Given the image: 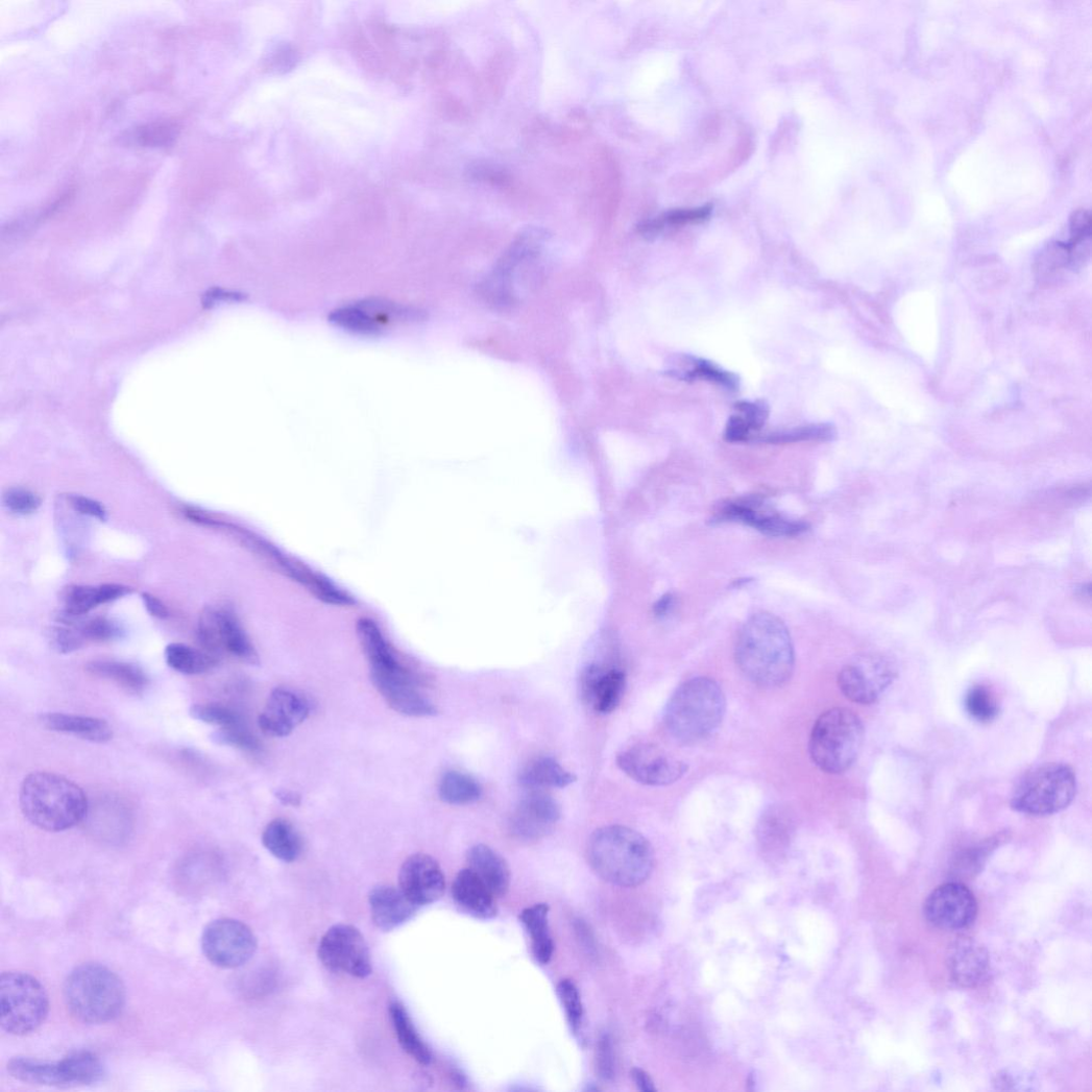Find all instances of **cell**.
Instances as JSON below:
<instances>
[{
    "instance_id": "obj_1",
    "label": "cell",
    "mask_w": 1092,
    "mask_h": 1092,
    "mask_svg": "<svg viewBox=\"0 0 1092 1092\" xmlns=\"http://www.w3.org/2000/svg\"><path fill=\"white\" fill-rule=\"evenodd\" d=\"M735 658L742 674L754 685L776 688L786 684L794 673L795 653L791 635L781 620L758 612L743 627Z\"/></svg>"
},
{
    "instance_id": "obj_2",
    "label": "cell",
    "mask_w": 1092,
    "mask_h": 1092,
    "mask_svg": "<svg viewBox=\"0 0 1092 1092\" xmlns=\"http://www.w3.org/2000/svg\"><path fill=\"white\" fill-rule=\"evenodd\" d=\"M19 800L24 818L34 827L49 832L76 827L89 810L88 797L82 788L51 772H34L25 777Z\"/></svg>"
},
{
    "instance_id": "obj_3",
    "label": "cell",
    "mask_w": 1092,
    "mask_h": 1092,
    "mask_svg": "<svg viewBox=\"0 0 1092 1092\" xmlns=\"http://www.w3.org/2000/svg\"><path fill=\"white\" fill-rule=\"evenodd\" d=\"M588 862L598 876L622 888L646 882L655 865L654 850L639 832L624 826H607L590 836Z\"/></svg>"
},
{
    "instance_id": "obj_4",
    "label": "cell",
    "mask_w": 1092,
    "mask_h": 1092,
    "mask_svg": "<svg viewBox=\"0 0 1092 1092\" xmlns=\"http://www.w3.org/2000/svg\"><path fill=\"white\" fill-rule=\"evenodd\" d=\"M727 700L721 685L709 678L683 683L671 698L664 724L679 742L696 743L713 734L723 724Z\"/></svg>"
},
{
    "instance_id": "obj_5",
    "label": "cell",
    "mask_w": 1092,
    "mask_h": 1092,
    "mask_svg": "<svg viewBox=\"0 0 1092 1092\" xmlns=\"http://www.w3.org/2000/svg\"><path fill=\"white\" fill-rule=\"evenodd\" d=\"M69 1012L88 1024H105L123 1012L126 991L122 979L99 964H84L74 969L64 987Z\"/></svg>"
},
{
    "instance_id": "obj_6",
    "label": "cell",
    "mask_w": 1092,
    "mask_h": 1092,
    "mask_svg": "<svg viewBox=\"0 0 1092 1092\" xmlns=\"http://www.w3.org/2000/svg\"><path fill=\"white\" fill-rule=\"evenodd\" d=\"M865 727L862 720L847 708H832L817 721L809 741L814 763L827 774L849 770L862 752Z\"/></svg>"
},
{
    "instance_id": "obj_7",
    "label": "cell",
    "mask_w": 1092,
    "mask_h": 1092,
    "mask_svg": "<svg viewBox=\"0 0 1092 1092\" xmlns=\"http://www.w3.org/2000/svg\"><path fill=\"white\" fill-rule=\"evenodd\" d=\"M49 1012V995L35 977L23 972L0 977V1025L5 1032L28 1035L44 1023Z\"/></svg>"
},
{
    "instance_id": "obj_8",
    "label": "cell",
    "mask_w": 1092,
    "mask_h": 1092,
    "mask_svg": "<svg viewBox=\"0 0 1092 1092\" xmlns=\"http://www.w3.org/2000/svg\"><path fill=\"white\" fill-rule=\"evenodd\" d=\"M1076 794V778L1073 771L1060 763L1038 768L1018 786L1013 799V809L1032 817H1047L1067 808Z\"/></svg>"
},
{
    "instance_id": "obj_9",
    "label": "cell",
    "mask_w": 1092,
    "mask_h": 1092,
    "mask_svg": "<svg viewBox=\"0 0 1092 1092\" xmlns=\"http://www.w3.org/2000/svg\"><path fill=\"white\" fill-rule=\"evenodd\" d=\"M545 234L533 229L521 234L504 253L493 271L481 285V295L492 307L507 309L517 301L515 282L539 259Z\"/></svg>"
},
{
    "instance_id": "obj_10",
    "label": "cell",
    "mask_w": 1092,
    "mask_h": 1092,
    "mask_svg": "<svg viewBox=\"0 0 1092 1092\" xmlns=\"http://www.w3.org/2000/svg\"><path fill=\"white\" fill-rule=\"evenodd\" d=\"M205 957L221 969L246 965L256 954L258 940L249 926L234 919H218L207 926L202 936Z\"/></svg>"
},
{
    "instance_id": "obj_11",
    "label": "cell",
    "mask_w": 1092,
    "mask_h": 1092,
    "mask_svg": "<svg viewBox=\"0 0 1092 1092\" xmlns=\"http://www.w3.org/2000/svg\"><path fill=\"white\" fill-rule=\"evenodd\" d=\"M318 958L330 971L366 978L372 972L370 952L361 931L346 924L327 929L318 945Z\"/></svg>"
},
{
    "instance_id": "obj_12",
    "label": "cell",
    "mask_w": 1092,
    "mask_h": 1092,
    "mask_svg": "<svg viewBox=\"0 0 1092 1092\" xmlns=\"http://www.w3.org/2000/svg\"><path fill=\"white\" fill-rule=\"evenodd\" d=\"M616 766L634 781L648 786H668L681 780L688 766L653 744H637L616 756Z\"/></svg>"
},
{
    "instance_id": "obj_13",
    "label": "cell",
    "mask_w": 1092,
    "mask_h": 1092,
    "mask_svg": "<svg viewBox=\"0 0 1092 1092\" xmlns=\"http://www.w3.org/2000/svg\"><path fill=\"white\" fill-rule=\"evenodd\" d=\"M896 678L893 663L884 656L857 657L841 671L838 684L851 702L870 705L877 702Z\"/></svg>"
},
{
    "instance_id": "obj_14",
    "label": "cell",
    "mask_w": 1092,
    "mask_h": 1092,
    "mask_svg": "<svg viewBox=\"0 0 1092 1092\" xmlns=\"http://www.w3.org/2000/svg\"><path fill=\"white\" fill-rule=\"evenodd\" d=\"M924 915L930 925L941 930H965L976 920L977 901L965 884L945 883L927 897Z\"/></svg>"
},
{
    "instance_id": "obj_15",
    "label": "cell",
    "mask_w": 1092,
    "mask_h": 1092,
    "mask_svg": "<svg viewBox=\"0 0 1092 1092\" xmlns=\"http://www.w3.org/2000/svg\"><path fill=\"white\" fill-rule=\"evenodd\" d=\"M199 638L204 650L216 657L226 651L252 664L259 661L247 634L228 610H205L200 620Z\"/></svg>"
},
{
    "instance_id": "obj_16",
    "label": "cell",
    "mask_w": 1092,
    "mask_h": 1092,
    "mask_svg": "<svg viewBox=\"0 0 1092 1092\" xmlns=\"http://www.w3.org/2000/svg\"><path fill=\"white\" fill-rule=\"evenodd\" d=\"M370 680L387 704L409 718H433L437 706L420 690V681L407 668L394 673H370Z\"/></svg>"
},
{
    "instance_id": "obj_17",
    "label": "cell",
    "mask_w": 1092,
    "mask_h": 1092,
    "mask_svg": "<svg viewBox=\"0 0 1092 1092\" xmlns=\"http://www.w3.org/2000/svg\"><path fill=\"white\" fill-rule=\"evenodd\" d=\"M560 817V805L550 794L530 790L512 812L510 831L518 840L537 841L554 830Z\"/></svg>"
},
{
    "instance_id": "obj_18",
    "label": "cell",
    "mask_w": 1092,
    "mask_h": 1092,
    "mask_svg": "<svg viewBox=\"0 0 1092 1092\" xmlns=\"http://www.w3.org/2000/svg\"><path fill=\"white\" fill-rule=\"evenodd\" d=\"M445 876L440 865L429 854L416 853L399 872V889L418 908L436 903L445 892Z\"/></svg>"
},
{
    "instance_id": "obj_19",
    "label": "cell",
    "mask_w": 1092,
    "mask_h": 1092,
    "mask_svg": "<svg viewBox=\"0 0 1092 1092\" xmlns=\"http://www.w3.org/2000/svg\"><path fill=\"white\" fill-rule=\"evenodd\" d=\"M310 705L304 696L287 688L274 689L259 718L262 732L270 737H287L304 724Z\"/></svg>"
},
{
    "instance_id": "obj_20",
    "label": "cell",
    "mask_w": 1092,
    "mask_h": 1092,
    "mask_svg": "<svg viewBox=\"0 0 1092 1092\" xmlns=\"http://www.w3.org/2000/svg\"><path fill=\"white\" fill-rule=\"evenodd\" d=\"M754 500H739L723 506L719 521L737 520L771 537H796L808 531L804 521L788 519L780 514L759 509Z\"/></svg>"
},
{
    "instance_id": "obj_21",
    "label": "cell",
    "mask_w": 1092,
    "mask_h": 1092,
    "mask_svg": "<svg viewBox=\"0 0 1092 1092\" xmlns=\"http://www.w3.org/2000/svg\"><path fill=\"white\" fill-rule=\"evenodd\" d=\"M627 677L624 671L591 664L581 678L582 695L600 714H609L620 705Z\"/></svg>"
},
{
    "instance_id": "obj_22",
    "label": "cell",
    "mask_w": 1092,
    "mask_h": 1092,
    "mask_svg": "<svg viewBox=\"0 0 1092 1092\" xmlns=\"http://www.w3.org/2000/svg\"><path fill=\"white\" fill-rule=\"evenodd\" d=\"M949 976L964 988H973L985 980L990 968L986 947L971 938H962L949 946L946 955Z\"/></svg>"
},
{
    "instance_id": "obj_23",
    "label": "cell",
    "mask_w": 1092,
    "mask_h": 1092,
    "mask_svg": "<svg viewBox=\"0 0 1092 1092\" xmlns=\"http://www.w3.org/2000/svg\"><path fill=\"white\" fill-rule=\"evenodd\" d=\"M368 904L373 924L385 931L402 926L418 909L401 889L391 885L373 888L368 896Z\"/></svg>"
},
{
    "instance_id": "obj_24",
    "label": "cell",
    "mask_w": 1092,
    "mask_h": 1092,
    "mask_svg": "<svg viewBox=\"0 0 1092 1092\" xmlns=\"http://www.w3.org/2000/svg\"><path fill=\"white\" fill-rule=\"evenodd\" d=\"M452 894L455 903L474 917L488 920L498 915L496 896L469 869L462 870L456 876Z\"/></svg>"
},
{
    "instance_id": "obj_25",
    "label": "cell",
    "mask_w": 1092,
    "mask_h": 1092,
    "mask_svg": "<svg viewBox=\"0 0 1092 1092\" xmlns=\"http://www.w3.org/2000/svg\"><path fill=\"white\" fill-rule=\"evenodd\" d=\"M467 869L477 874L496 897L507 894L511 874L506 860L491 847L479 844L466 854Z\"/></svg>"
},
{
    "instance_id": "obj_26",
    "label": "cell",
    "mask_w": 1092,
    "mask_h": 1092,
    "mask_svg": "<svg viewBox=\"0 0 1092 1092\" xmlns=\"http://www.w3.org/2000/svg\"><path fill=\"white\" fill-rule=\"evenodd\" d=\"M40 723L47 730L97 744H105L114 737L112 726L101 719L47 713L40 718Z\"/></svg>"
},
{
    "instance_id": "obj_27",
    "label": "cell",
    "mask_w": 1092,
    "mask_h": 1092,
    "mask_svg": "<svg viewBox=\"0 0 1092 1092\" xmlns=\"http://www.w3.org/2000/svg\"><path fill=\"white\" fill-rule=\"evenodd\" d=\"M795 828V818L787 806L773 804L759 818L756 838L766 851L776 853L788 846Z\"/></svg>"
},
{
    "instance_id": "obj_28",
    "label": "cell",
    "mask_w": 1092,
    "mask_h": 1092,
    "mask_svg": "<svg viewBox=\"0 0 1092 1092\" xmlns=\"http://www.w3.org/2000/svg\"><path fill=\"white\" fill-rule=\"evenodd\" d=\"M265 550L269 555L274 556L275 560L283 566L285 572L291 575L295 580H297V582H300L306 586L318 599L335 605H350L354 603L350 597L339 590L335 585H332L326 579L313 573L312 569L305 564L282 556L269 545L265 547Z\"/></svg>"
},
{
    "instance_id": "obj_29",
    "label": "cell",
    "mask_w": 1092,
    "mask_h": 1092,
    "mask_svg": "<svg viewBox=\"0 0 1092 1092\" xmlns=\"http://www.w3.org/2000/svg\"><path fill=\"white\" fill-rule=\"evenodd\" d=\"M577 777L565 771L554 757L539 756L525 767L518 776L521 786L530 790L563 788L572 785Z\"/></svg>"
},
{
    "instance_id": "obj_30",
    "label": "cell",
    "mask_w": 1092,
    "mask_h": 1092,
    "mask_svg": "<svg viewBox=\"0 0 1092 1092\" xmlns=\"http://www.w3.org/2000/svg\"><path fill=\"white\" fill-rule=\"evenodd\" d=\"M92 676L114 682L131 695H142L150 685L147 674L137 664L118 660H93L87 664Z\"/></svg>"
},
{
    "instance_id": "obj_31",
    "label": "cell",
    "mask_w": 1092,
    "mask_h": 1092,
    "mask_svg": "<svg viewBox=\"0 0 1092 1092\" xmlns=\"http://www.w3.org/2000/svg\"><path fill=\"white\" fill-rule=\"evenodd\" d=\"M265 848L276 859L292 864L302 852V841L294 826L285 820H274L265 828L262 836Z\"/></svg>"
},
{
    "instance_id": "obj_32",
    "label": "cell",
    "mask_w": 1092,
    "mask_h": 1092,
    "mask_svg": "<svg viewBox=\"0 0 1092 1092\" xmlns=\"http://www.w3.org/2000/svg\"><path fill=\"white\" fill-rule=\"evenodd\" d=\"M390 1017L402 1048L420 1065H431L433 1052L418 1034L405 1006L398 1001L390 1005Z\"/></svg>"
},
{
    "instance_id": "obj_33",
    "label": "cell",
    "mask_w": 1092,
    "mask_h": 1092,
    "mask_svg": "<svg viewBox=\"0 0 1092 1092\" xmlns=\"http://www.w3.org/2000/svg\"><path fill=\"white\" fill-rule=\"evenodd\" d=\"M550 908L545 904H537L521 912L519 919L525 925L532 939V949L536 961L541 965H548L554 954V941L549 926Z\"/></svg>"
},
{
    "instance_id": "obj_34",
    "label": "cell",
    "mask_w": 1092,
    "mask_h": 1092,
    "mask_svg": "<svg viewBox=\"0 0 1092 1092\" xmlns=\"http://www.w3.org/2000/svg\"><path fill=\"white\" fill-rule=\"evenodd\" d=\"M64 1087L91 1085L100 1082L105 1074L101 1060L92 1052H74L58 1062Z\"/></svg>"
},
{
    "instance_id": "obj_35",
    "label": "cell",
    "mask_w": 1092,
    "mask_h": 1092,
    "mask_svg": "<svg viewBox=\"0 0 1092 1092\" xmlns=\"http://www.w3.org/2000/svg\"><path fill=\"white\" fill-rule=\"evenodd\" d=\"M129 593V588L117 584L99 587H74L66 599V610L69 615H81L102 604L116 601Z\"/></svg>"
},
{
    "instance_id": "obj_36",
    "label": "cell",
    "mask_w": 1092,
    "mask_h": 1092,
    "mask_svg": "<svg viewBox=\"0 0 1092 1092\" xmlns=\"http://www.w3.org/2000/svg\"><path fill=\"white\" fill-rule=\"evenodd\" d=\"M165 658L170 669L188 676L209 673L218 662V657L208 651L183 644L169 645L165 651Z\"/></svg>"
},
{
    "instance_id": "obj_37",
    "label": "cell",
    "mask_w": 1092,
    "mask_h": 1092,
    "mask_svg": "<svg viewBox=\"0 0 1092 1092\" xmlns=\"http://www.w3.org/2000/svg\"><path fill=\"white\" fill-rule=\"evenodd\" d=\"M9 1073L17 1079L43 1086L64 1087L58 1062H44L37 1059L17 1058L8 1064Z\"/></svg>"
},
{
    "instance_id": "obj_38",
    "label": "cell",
    "mask_w": 1092,
    "mask_h": 1092,
    "mask_svg": "<svg viewBox=\"0 0 1092 1092\" xmlns=\"http://www.w3.org/2000/svg\"><path fill=\"white\" fill-rule=\"evenodd\" d=\"M483 794L481 784L470 776L460 772L446 773L439 785L442 801L453 805H464L477 802Z\"/></svg>"
},
{
    "instance_id": "obj_39",
    "label": "cell",
    "mask_w": 1092,
    "mask_h": 1092,
    "mask_svg": "<svg viewBox=\"0 0 1092 1092\" xmlns=\"http://www.w3.org/2000/svg\"><path fill=\"white\" fill-rule=\"evenodd\" d=\"M329 321L353 334L364 337H379L384 334V326L374 320L357 304L340 308L329 315Z\"/></svg>"
},
{
    "instance_id": "obj_40",
    "label": "cell",
    "mask_w": 1092,
    "mask_h": 1092,
    "mask_svg": "<svg viewBox=\"0 0 1092 1092\" xmlns=\"http://www.w3.org/2000/svg\"><path fill=\"white\" fill-rule=\"evenodd\" d=\"M970 718L980 724H988L1000 714V705L993 691L985 685H975L969 689L965 700Z\"/></svg>"
},
{
    "instance_id": "obj_41",
    "label": "cell",
    "mask_w": 1092,
    "mask_h": 1092,
    "mask_svg": "<svg viewBox=\"0 0 1092 1092\" xmlns=\"http://www.w3.org/2000/svg\"><path fill=\"white\" fill-rule=\"evenodd\" d=\"M836 438L835 427L831 423H815L798 427L791 431L776 433L763 438L770 444H788L797 442H828Z\"/></svg>"
},
{
    "instance_id": "obj_42",
    "label": "cell",
    "mask_w": 1092,
    "mask_h": 1092,
    "mask_svg": "<svg viewBox=\"0 0 1092 1092\" xmlns=\"http://www.w3.org/2000/svg\"><path fill=\"white\" fill-rule=\"evenodd\" d=\"M357 306L368 313L374 320L382 317L383 319L388 318V320L394 321L416 322L426 318L423 311L384 299H368L358 302Z\"/></svg>"
},
{
    "instance_id": "obj_43",
    "label": "cell",
    "mask_w": 1092,
    "mask_h": 1092,
    "mask_svg": "<svg viewBox=\"0 0 1092 1092\" xmlns=\"http://www.w3.org/2000/svg\"><path fill=\"white\" fill-rule=\"evenodd\" d=\"M695 367L689 371L670 370V374L685 382H693L695 379H704L706 382L714 383L728 390H736L738 388V378L726 370L721 369L713 363L705 360H694Z\"/></svg>"
},
{
    "instance_id": "obj_44",
    "label": "cell",
    "mask_w": 1092,
    "mask_h": 1092,
    "mask_svg": "<svg viewBox=\"0 0 1092 1092\" xmlns=\"http://www.w3.org/2000/svg\"><path fill=\"white\" fill-rule=\"evenodd\" d=\"M557 994L569 1028L576 1036H581L584 1024V1008L577 985L573 980L563 979L557 986Z\"/></svg>"
},
{
    "instance_id": "obj_45",
    "label": "cell",
    "mask_w": 1092,
    "mask_h": 1092,
    "mask_svg": "<svg viewBox=\"0 0 1092 1092\" xmlns=\"http://www.w3.org/2000/svg\"><path fill=\"white\" fill-rule=\"evenodd\" d=\"M189 714L196 721L221 728L242 724L239 714L235 713L230 708L220 704H195L190 707Z\"/></svg>"
},
{
    "instance_id": "obj_46",
    "label": "cell",
    "mask_w": 1092,
    "mask_h": 1092,
    "mask_svg": "<svg viewBox=\"0 0 1092 1092\" xmlns=\"http://www.w3.org/2000/svg\"><path fill=\"white\" fill-rule=\"evenodd\" d=\"M998 841H1000V836L985 841L982 844L963 852L956 860V874L968 878L977 874L982 868L989 852L998 846Z\"/></svg>"
},
{
    "instance_id": "obj_47",
    "label": "cell",
    "mask_w": 1092,
    "mask_h": 1092,
    "mask_svg": "<svg viewBox=\"0 0 1092 1092\" xmlns=\"http://www.w3.org/2000/svg\"><path fill=\"white\" fill-rule=\"evenodd\" d=\"M178 132L173 122H160L138 128L134 138L140 146L165 147L172 144Z\"/></svg>"
},
{
    "instance_id": "obj_48",
    "label": "cell",
    "mask_w": 1092,
    "mask_h": 1092,
    "mask_svg": "<svg viewBox=\"0 0 1092 1092\" xmlns=\"http://www.w3.org/2000/svg\"><path fill=\"white\" fill-rule=\"evenodd\" d=\"M212 739L218 745L230 746L246 751H256L260 748V743L257 737L245 729L242 724L221 728L213 733Z\"/></svg>"
},
{
    "instance_id": "obj_49",
    "label": "cell",
    "mask_w": 1092,
    "mask_h": 1092,
    "mask_svg": "<svg viewBox=\"0 0 1092 1092\" xmlns=\"http://www.w3.org/2000/svg\"><path fill=\"white\" fill-rule=\"evenodd\" d=\"M4 504L14 513L26 515L40 508L41 499L29 490L14 488L5 493Z\"/></svg>"
},
{
    "instance_id": "obj_50",
    "label": "cell",
    "mask_w": 1092,
    "mask_h": 1092,
    "mask_svg": "<svg viewBox=\"0 0 1092 1092\" xmlns=\"http://www.w3.org/2000/svg\"><path fill=\"white\" fill-rule=\"evenodd\" d=\"M83 640L104 642L117 638L120 631L106 620H93L77 628Z\"/></svg>"
},
{
    "instance_id": "obj_51",
    "label": "cell",
    "mask_w": 1092,
    "mask_h": 1092,
    "mask_svg": "<svg viewBox=\"0 0 1092 1092\" xmlns=\"http://www.w3.org/2000/svg\"><path fill=\"white\" fill-rule=\"evenodd\" d=\"M735 408L744 414L751 432L761 431L770 415V407L763 401L739 402Z\"/></svg>"
},
{
    "instance_id": "obj_52",
    "label": "cell",
    "mask_w": 1092,
    "mask_h": 1092,
    "mask_svg": "<svg viewBox=\"0 0 1092 1092\" xmlns=\"http://www.w3.org/2000/svg\"><path fill=\"white\" fill-rule=\"evenodd\" d=\"M614 1055L612 1040L608 1034H604L598 1042L597 1070L603 1079H611L614 1076Z\"/></svg>"
},
{
    "instance_id": "obj_53",
    "label": "cell",
    "mask_w": 1092,
    "mask_h": 1092,
    "mask_svg": "<svg viewBox=\"0 0 1092 1092\" xmlns=\"http://www.w3.org/2000/svg\"><path fill=\"white\" fill-rule=\"evenodd\" d=\"M70 502L76 511L84 515L97 517L101 520L107 519V511L105 507L97 501L84 496H71Z\"/></svg>"
},
{
    "instance_id": "obj_54",
    "label": "cell",
    "mask_w": 1092,
    "mask_h": 1092,
    "mask_svg": "<svg viewBox=\"0 0 1092 1092\" xmlns=\"http://www.w3.org/2000/svg\"><path fill=\"white\" fill-rule=\"evenodd\" d=\"M750 433V427L744 417L733 415L727 423L725 439L730 443L744 442L748 440Z\"/></svg>"
},
{
    "instance_id": "obj_55",
    "label": "cell",
    "mask_w": 1092,
    "mask_h": 1092,
    "mask_svg": "<svg viewBox=\"0 0 1092 1092\" xmlns=\"http://www.w3.org/2000/svg\"><path fill=\"white\" fill-rule=\"evenodd\" d=\"M142 600H144L148 611L152 615L157 616V618L161 620L167 618L169 612L167 607L161 600L149 593L142 594Z\"/></svg>"
},
{
    "instance_id": "obj_56",
    "label": "cell",
    "mask_w": 1092,
    "mask_h": 1092,
    "mask_svg": "<svg viewBox=\"0 0 1092 1092\" xmlns=\"http://www.w3.org/2000/svg\"><path fill=\"white\" fill-rule=\"evenodd\" d=\"M632 1077H633V1079H634L635 1084L637 1085V1087H638V1088H639V1089H640L641 1091H645V1092H653V1091H656V1088H655V1086H654V1082H653V1079H652V1078H651V1076H650V1075H649V1074H648V1073H647L646 1071H644L642 1069H639V1068H635V1069H634V1070L632 1071Z\"/></svg>"
},
{
    "instance_id": "obj_57",
    "label": "cell",
    "mask_w": 1092,
    "mask_h": 1092,
    "mask_svg": "<svg viewBox=\"0 0 1092 1092\" xmlns=\"http://www.w3.org/2000/svg\"><path fill=\"white\" fill-rule=\"evenodd\" d=\"M275 797L283 804L298 805L300 803V797L298 795H296L295 793H292V792H289V791H277L275 793Z\"/></svg>"
},
{
    "instance_id": "obj_58",
    "label": "cell",
    "mask_w": 1092,
    "mask_h": 1092,
    "mask_svg": "<svg viewBox=\"0 0 1092 1092\" xmlns=\"http://www.w3.org/2000/svg\"><path fill=\"white\" fill-rule=\"evenodd\" d=\"M674 600L673 594L663 596L656 605V613L659 615L666 613L674 605Z\"/></svg>"
}]
</instances>
